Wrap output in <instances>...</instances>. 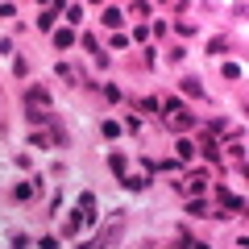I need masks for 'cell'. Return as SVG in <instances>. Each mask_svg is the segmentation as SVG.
Here are the masks:
<instances>
[{
  "label": "cell",
  "instance_id": "obj_1",
  "mask_svg": "<svg viewBox=\"0 0 249 249\" xmlns=\"http://www.w3.org/2000/svg\"><path fill=\"white\" fill-rule=\"evenodd\" d=\"M37 196V178H29V183H17V191H13V199L17 204H25V199H34Z\"/></svg>",
  "mask_w": 249,
  "mask_h": 249
},
{
  "label": "cell",
  "instance_id": "obj_2",
  "mask_svg": "<svg viewBox=\"0 0 249 249\" xmlns=\"http://www.w3.org/2000/svg\"><path fill=\"white\" fill-rule=\"evenodd\" d=\"M220 204H224V212H245V199L232 196V191H224V187H220Z\"/></svg>",
  "mask_w": 249,
  "mask_h": 249
},
{
  "label": "cell",
  "instance_id": "obj_3",
  "mask_svg": "<svg viewBox=\"0 0 249 249\" xmlns=\"http://www.w3.org/2000/svg\"><path fill=\"white\" fill-rule=\"evenodd\" d=\"M25 104H37V108H50V91H46V88H29V91H25Z\"/></svg>",
  "mask_w": 249,
  "mask_h": 249
},
{
  "label": "cell",
  "instance_id": "obj_4",
  "mask_svg": "<svg viewBox=\"0 0 249 249\" xmlns=\"http://www.w3.org/2000/svg\"><path fill=\"white\" fill-rule=\"evenodd\" d=\"M145 183H150L145 175H121V187H124V191H145Z\"/></svg>",
  "mask_w": 249,
  "mask_h": 249
},
{
  "label": "cell",
  "instance_id": "obj_5",
  "mask_svg": "<svg viewBox=\"0 0 249 249\" xmlns=\"http://www.w3.org/2000/svg\"><path fill=\"white\" fill-rule=\"evenodd\" d=\"M58 13H62V4H50V9L37 17V29H54V17H58Z\"/></svg>",
  "mask_w": 249,
  "mask_h": 249
},
{
  "label": "cell",
  "instance_id": "obj_6",
  "mask_svg": "<svg viewBox=\"0 0 249 249\" xmlns=\"http://www.w3.org/2000/svg\"><path fill=\"white\" fill-rule=\"evenodd\" d=\"M199 150H204V158H208V162H220V150H216L212 137H199Z\"/></svg>",
  "mask_w": 249,
  "mask_h": 249
},
{
  "label": "cell",
  "instance_id": "obj_7",
  "mask_svg": "<svg viewBox=\"0 0 249 249\" xmlns=\"http://www.w3.org/2000/svg\"><path fill=\"white\" fill-rule=\"evenodd\" d=\"M175 129H178V133H183V129H196V116L178 108V116H175Z\"/></svg>",
  "mask_w": 249,
  "mask_h": 249
},
{
  "label": "cell",
  "instance_id": "obj_8",
  "mask_svg": "<svg viewBox=\"0 0 249 249\" xmlns=\"http://www.w3.org/2000/svg\"><path fill=\"white\" fill-rule=\"evenodd\" d=\"M71 42H75L71 29H58V34H54V46H58V50H71Z\"/></svg>",
  "mask_w": 249,
  "mask_h": 249
},
{
  "label": "cell",
  "instance_id": "obj_9",
  "mask_svg": "<svg viewBox=\"0 0 249 249\" xmlns=\"http://www.w3.org/2000/svg\"><path fill=\"white\" fill-rule=\"evenodd\" d=\"M108 166H112V170H116V175H124V166H129V158H124V154H121V150H116V154H112V158H108Z\"/></svg>",
  "mask_w": 249,
  "mask_h": 249
},
{
  "label": "cell",
  "instance_id": "obj_10",
  "mask_svg": "<svg viewBox=\"0 0 249 249\" xmlns=\"http://www.w3.org/2000/svg\"><path fill=\"white\" fill-rule=\"evenodd\" d=\"M121 21H124V17H121V9H104V25H108V29H116Z\"/></svg>",
  "mask_w": 249,
  "mask_h": 249
},
{
  "label": "cell",
  "instance_id": "obj_11",
  "mask_svg": "<svg viewBox=\"0 0 249 249\" xmlns=\"http://www.w3.org/2000/svg\"><path fill=\"white\" fill-rule=\"evenodd\" d=\"M183 91H187V96H204V88H199V79H183Z\"/></svg>",
  "mask_w": 249,
  "mask_h": 249
},
{
  "label": "cell",
  "instance_id": "obj_12",
  "mask_svg": "<svg viewBox=\"0 0 249 249\" xmlns=\"http://www.w3.org/2000/svg\"><path fill=\"white\" fill-rule=\"evenodd\" d=\"M187 183H191V191H199V196H204V187H208V178H204V175H191V178H187Z\"/></svg>",
  "mask_w": 249,
  "mask_h": 249
},
{
  "label": "cell",
  "instance_id": "obj_13",
  "mask_svg": "<svg viewBox=\"0 0 249 249\" xmlns=\"http://www.w3.org/2000/svg\"><path fill=\"white\" fill-rule=\"evenodd\" d=\"M175 150H178V158H183V162H187V158H191V154H196V145H191V142H178V145H175Z\"/></svg>",
  "mask_w": 249,
  "mask_h": 249
},
{
  "label": "cell",
  "instance_id": "obj_14",
  "mask_svg": "<svg viewBox=\"0 0 249 249\" xmlns=\"http://www.w3.org/2000/svg\"><path fill=\"white\" fill-rule=\"evenodd\" d=\"M54 71H58V79H67V83L75 79V71H71V67H67V62H58V67H54Z\"/></svg>",
  "mask_w": 249,
  "mask_h": 249
},
{
  "label": "cell",
  "instance_id": "obj_15",
  "mask_svg": "<svg viewBox=\"0 0 249 249\" xmlns=\"http://www.w3.org/2000/svg\"><path fill=\"white\" fill-rule=\"evenodd\" d=\"M13 71H17L21 79H25V75H29V62H25V58H13Z\"/></svg>",
  "mask_w": 249,
  "mask_h": 249
},
{
  "label": "cell",
  "instance_id": "obj_16",
  "mask_svg": "<svg viewBox=\"0 0 249 249\" xmlns=\"http://www.w3.org/2000/svg\"><path fill=\"white\" fill-rule=\"evenodd\" d=\"M37 249H58V241H54V237H42V241H37Z\"/></svg>",
  "mask_w": 249,
  "mask_h": 249
}]
</instances>
